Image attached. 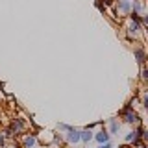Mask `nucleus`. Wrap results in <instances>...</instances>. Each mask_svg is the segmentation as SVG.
Listing matches in <instances>:
<instances>
[{"instance_id":"1","label":"nucleus","mask_w":148,"mask_h":148,"mask_svg":"<svg viewBox=\"0 0 148 148\" xmlns=\"http://www.w3.org/2000/svg\"><path fill=\"white\" fill-rule=\"evenodd\" d=\"M124 120H126V122H137L139 117H137L135 111H126V113H124Z\"/></svg>"},{"instance_id":"2","label":"nucleus","mask_w":148,"mask_h":148,"mask_svg":"<svg viewBox=\"0 0 148 148\" xmlns=\"http://www.w3.org/2000/svg\"><path fill=\"white\" fill-rule=\"evenodd\" d=\"M69 141L71 143H78L80 141V132H78V130H69Z\"/></svg>"},{"instance_id":"3","label":"nucleus","mask_w":148,"mask_h":148,"mask_svg":"<svg viewBox=\"0 0 148 148\" xmlns=\"http://www.w3.org/2000/svg\"><path fill=\"white\" fill-rule=\"evenodd\" d=\"M96 141H98L100 145H106V143H109V133H106V132L96 133Z\"/></svg>"},{"instance_id":"4","label":"nucleus","mask_w":148,"mask_h":148,"mask_svg":"<svg viewBox=\"0 0 148 148\" xmlns=\"http://www.w3.org/2000/svg\"><path fill=\"white\" fill-rule=\"evenodd\" d=\"M91 139H92V133H91V132H80V141L89 143Z\"/></svg>"},{"instance_id":"5","label":"nucleus","mask_w":148,"mask_h":148,"mask_svg":"<svg viewBox=\"0 0 148 148\" xmlns=\"http://www.w3.org/2000/svg\"><path fill=\"white\" fill-rule=\"evenodd\" d=\"M22 126H24V124H22V120L15 119V120H13V124H11V130H13V132H21Z\"/></svg>"},{"instance_id":"6","label":"nucleus","mask_w":148,"mask_h":148,"mask_svg":"<svg viewBox=\"0 0 148 148\" xmlns=\"http://www.w3.org/2000/svg\"><path fill=\"white\" fill-rule=\"evenodd\" d=\"M34 145H35V137H34V135H30V137L24 139V146H26V148H32Z\"/></svg>"},{"instance_id":"7","label":"nucleus","mask_w":148,"mask_h":148,"mask_svg":"<svg viewBox=\"0 0 148 148\" xmlns=\"http://www.w3.org/2000/svg\"><path fill=\"white\" fill-rule=\"evenodd\" d=\"M137 61L145 63V52H143V50H137Z\"/></svg>"},{"instance_id":"8","label":"nucleus","mask_w":148,"mask_h":148,"mask_svg":"<svg viewBox=\"0 0 148 148\" xmlns=\"http://www.w3.org/2000/svg\"><path fill=\"white\" fill-rule=\"evenodd\" d=\"M117 130H119L117 120H115V119H111V132H117Z\"/></svg>"},{"instance_id":"9","label":"nucleus","mask_w":148,"mask_h":148,"mask_svg":"<svg viewBox=\"0 0 148 148\" xmlns=\"http://www.w3.org/2000/svg\"><path fill=\"white\" fill-rule=\"evenodd\" d=\"M130 30H132L133 34H135V32L139 30V24H137V22H132V24H130Z\"/></svg>"},{"instance_id":"10","label":"nucleus","mask_w":148,"mask_h":148,"mask_svg":"<svg viewBox=\"0 0 148 148\" xmlns=\"http://www.w3.org/2000/svg\"><path fill=\"white\" fill-rule=\"evenodd\" d=\"M98 148H111V145H109V143H106V145H100Z\"/></svg>"},{"instance_id":"11","label":"nucleus","mask_w":148,"mask_h":148,"mask_svg":"<svg viewBox=\"0 0 148 148\" xmlns=\"http://www.w3.org/2000/svg\"><path fill=\"white\" fill-rule=\"evenodd\" d=\"M0 146H4V137L0 135Z\"/></svg>"},{"instance_id":"12","label":"nucleus","mask_w":148,"mask_h":148,"mask_svg":"<svg viewBox=\"0 0 148 148\" xmlns=\"http://www.w3.org/2000/svg\"><path fill=\"white\" fill-rule=\"evenodd\" d=\"M141 148H145V146H141Z\"/></svg>"}]
</instances>
